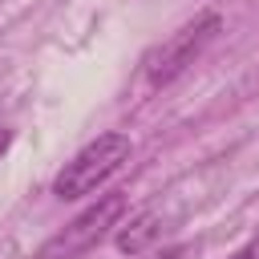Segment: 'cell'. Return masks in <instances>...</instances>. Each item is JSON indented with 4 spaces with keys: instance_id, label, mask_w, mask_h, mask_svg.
Here are the masks:
<instances>
[{
    "instance_id": "5b68a950",
    "label": "cell",
    "mask_w": 259,
    "mask_h": 259,
    "mask_svg": "<svg viewBox=\"0 0 259 259\" xmlns=\"http://www.w3.org/2000/svg\"><path fill=\"white\" fill-rule=\"evenodd\" d=\"M231 259H259V235H255V239H251L247 247H239V251H235Z\"/></svg>"
},
{
    "instance_id": "8992f818",
    "label": "cell",
    "mask_w": 259,
    "mask_h": 259,
    "mask_svg": "<svg viewBox=\"0 0 259 259\" xmlns=\"http://www.w3.org/2000/svg\"><path fill=\"white\" fill-rule=\"evenodd\" d=\"M8 146H12V130H4V125H0V158L8 154Z\"/></svg>"
},
{
    "instance_id": "3957f363",
    "label": "cell",
    "mask_w": 259,
    "mask_h": 259,
    "mask_svg": "<svg viewBox=\"0 0 259 259\" xmlns=\"http://www.w3.org/2000/svg\"><path fill=\"white\" fill-rule=\"evenodd\" d=\"M121 214H125V194H101V198H97L93 206H85L65 231H57V235L40 247L36 259H77V255L89 251Z\"/></svg>"
},
{
    "instance_id": "7a4b0ae2",
    "label": "cell",
    "mask_w": 259,
    "mask_h": 259,
    "mask_svg": "<svg viewBox=\"0 0 259 259\" xmlns=\"http://www.w3.org/2000/svg\"><path fill=\"white\" fill-rule=\"evenodd\" d=\"M219 28H223V16L219 12H198L190 24H182L178 32H170L158 49H150V57H146V81L154 89H162L174 77H182L194 65V57L219 36Z\"/></svg>"
},
{
    "instance_id": "277c9868",
    "label": "cell",
    "mask_w": 259,
    "mask_h": 259,
    "mask_svg": "<svg viewBox=\"0 0 259 259\" xmlns=\"http://www.w3.org/2000/svg\"><path fill=\"white\" fill-rule=\"evenodd\" d=\"M162 235V219L154 214V210H146V214H138V219H130L121 231H117V251L121 255H138V251H146L154 239Z\"/></svg>"
},
{
    "instance_id": "6da1fadb",
    "label": "cell",
    "mask_w": 259,
    "mask_h": 259,
    "mask_svg": "<svg viewBox=\"0 0 259 259\" xmlns=\"http://www.w3.org/2000/svg\"><path fill=\"white\" fill-rule=\"evenodd\" d=\"M125 162H130V138L125 134H101L97 142H89L85 150H77L73 162L61 166V174L53 178V194L61 202L65 198H85L101 182H109Z\"/></svg>"
}]
</instances>
